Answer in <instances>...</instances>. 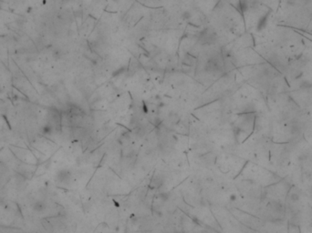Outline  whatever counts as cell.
<instances>
[{"mask_svg": "<svg viewBox=\"0 0 312 233\" xmlns=\"http://www.w3.org/2000/svg\"><path fill=\"white\" fill-rule=\"evenodd\" d=\"M268 18H269V11L268 13H266L265 15H263L259 18L258 22H257V29L258 30L264 29L266 26V25H268Z\"/></svg>", "mask_w": 312, "mask_h": 233, "instance_id": "obj_1", "label": "cell"}, {"mask_svg": "<svg viewBox=\"0 0 312 233\" xmlns=\"http://www.w3.org/2000/svg\"><path fill=\"white\" fill-rule=\"evenodd\" d=\"M237 8L241 14H245L248 9V3L246 0H239Z\"/></svg>", "mask_w": 312, "mask_h": 233, "instance_id": "obj_2", "label": "cell"}, {"mask_svg": "<svg viewBox=\"0 0 312 233\" xmlns=\"http://www.w3.org/2000/svg\"><path fill=\"white\" fill-rule=\"evenodd\" d=\"M288 1H289V2H291V3H293V2H295L296 0H288Z\"/></svg>", "mask_w": 312, "mask_h": 233, "instance_id": "obj_3", "label": "cell"}]
</instances>
